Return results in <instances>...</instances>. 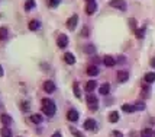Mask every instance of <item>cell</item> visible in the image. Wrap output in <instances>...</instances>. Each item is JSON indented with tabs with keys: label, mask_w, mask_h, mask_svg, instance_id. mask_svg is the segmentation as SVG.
Masks as SVG:
<instances>
[{
	"label": "cell",
	"mask_w": 155,
	"mask_h": 137,
	"mask_svg": "<svg viewBox=\"0 0 155 137\" xmlns=\"http://www.w3.org/2000/svg\"><path fill=\"white\" fill-rule=\"evenodd\" d=\"M41 107H42V112L44 114H47L48 117H52L55 114V111H57V107H55V104L51 101V99H42L41 101Z\"/></svg>",
	"instance_id": "1"
},
{
	"label": "cell",
	"mask_w": 155,
	"mask_h": 137,
	"mask_svg": "<svg viewBox=\"0 0 155 137\" xmlns=\"http://www.w3.org/2000/svg\"><path fill=\"white\" fill-rule=\"evenodd\" d=\"M110 6L115 7V9H119V10H126V2L125 0H112Z\"/></svg>",
	"instance_id": "2"
},
{
	"label": "cell",
	"mask_w": 155,
	"mask_h": 137,
	"mask_svg": "<svg viewBox=\"0 0 155 137\" xmlns=\"http://www.w3.org/2000/svg\"><path fill=\"white\" fill-rule=\"evenodd\" d=\"M57 44H58V47L60 48H65L68 45V37L64 34L58 35V38H57Z\"/></svg>",
	"instance_id": "3"
},
{
	"label": "cell",
	"mask_w": 155,
	"mask_h": 137,
	"mask_svg": "<svg viewBox=\"0 0 155 137\" xmlns=\"http://www.w3.org/2000/svg\"><path fill=\"white\" fill-rule=\"evenodd\" d=\"M87 104L90 105L91 110H96V108H97V96L93 95V93H88L87 95Z\"/></svg>",
	"instance_id": "4"
},
{
	"label": "cell",
	"mask_w": 155,
	"mask_h": 137,
	"mask_svg": "<svg viewBox=\"0 0 155 137\" xmlns=\"http://www.w3.org/2000/svg\"><path fill=\"white\" fill-rule=\"evenodd\" d=\"M96 9H97V5H96L94 0L87 2V5H86V13H87V15H93L96 12Z\"/></svg>",
	"instance_id": "5"
},
{
	"label": "cell",
	"mask_w": 155,
	"mask_h": 137,
	"mask_svg": "<svg viewBox=\"0 0 155 137\" xmlns=\"http://www.w3.org/2000/svg\"><path fill=\"white\" fill-rule=\"evenodd\" d=\"M77 22H78V16H77V15H73V16H71V18L67 21V28H68V29H71V31H73V29H75V26H77Z\"/></svg>",
	"instance_id": "6"
},
{
	"label": "cell",
	"mask_w": 155,
	"mask_h": 137,
	"mask_svg": "<svg viewBox=\"0 0 155 137\" xmlns=\"http://www.w3.org/2000/svg\"><path fill=\"white\" fill-rule=\"evenodd\" d=\"M44 90H45L47 93H52L55 90V83L51 82V80H47V82L44 83Z\"/></svg>",
	"instance_id": "7"
},
{
	"label": "cell",
	"mask_w": 155,
	"mask_h": 137,
	"mask_svg": "<svg viewBox=\"0 0 155 137\" xmlns=\"http://www.w3.org/2000/svg\"><path fill=\"white\" fill-rule=\"evenodd\" d=\"M67 120L68 121H73V123H75L77 120H78V112L75 110H70L67 112Z\"/></svg>",
	"instance_id": "8"
},
{
	"label": "cell",
	"mask_w": 155,
	"mask_h": 137,
	"mask_svg": "<svg viewBox=\"0 0 155 137\" xmlns=\"http://www.w3.org/2000/svg\"><path fill=\"white\" fill-rule=\"evenodd\" d=\"M84 128L86 130H96V121L93 118H88L84 121Z\"/></svg>",
	"instance_id": "9"
},
{
	"label": "cell",
	"mask_w": 155,
	"mask_h": 137,
	"mask_svg": "<svg viewBox=\"0 0 155 137\" xmlns=\"http://www.w3.org/2000/svg\"><path fill=\"white\" fill-rule=\"evenodd\" d=\"M103 63H104V66H107V67H113L116 64V60L112 55H106V57L103 58Z\"/></svg>",
	"instance_id": "10"
},
{
	"label": "cell",
	"mask_w": 155,
	"mask_h": 137,
	"mask_svg": "<svg viewBox=\"0 0 155 137\" xmlns=\"http://www.w3.org/2000/svg\"><path fill=\"white\" fill-rule=\"evenodd\" d=\"M96 86H97V82H96V80H88V82L86 83V90H87L88 93H91V92L96 89Z\"/></svg>",
	"instance_id": "11"
},
{
	"label": "cell",
	"mask_w": 155,
	"mask_h": 137,
	"mask_svg": "<svg viewBox=\"0 0 155 137\" xmlns=\"http://www.w3.org/2000/svg\"><path fill=\"white\" fill-rule=\"evenodd\" d=\"M129 79V73L128 72H123V70H120V72H119V73H117V80H119V82H126V80H128Z\"/></svg>",
	"instance_id": "12"
},
{
	"label": "cell",
	"mask_w": 155,
	"mask_h": 137,
	"mask_svg": "<svg viewBox=\"0 0 155 137\" xmlns=\"http://www.w3.org/2000/svg\"><path fill=\"white\" fill-rule=\"evenodd\" d=\"M64 60H65V63H67V64H74V63H75V57L71 54V53H65V54H64Z\"/></svg>",
	"instance_id": "13"
},
{
	"label": "cell",
	"mask_w": 155,
	"mask_h": 137,
	"mask_svg": "<svg viewBox=\"0 0 155 137\" xmlns=\"http://www.w3.org/2000/svg\"><path fill=\"white\" fill-rule=\"evenodd\" d=\"M87 75L88 76L99 75V67H97V66H88V67H87Z\"/></svg>",
	"instance_id": "14"
},
{
	"label": "cell",
	"mask_w": 155,
	"mask_h": 137,
	"mask_svg": "<svg viewBox=\"0 0 155 137\" xmlns=\"http://www.w3.org/2000/svg\"><path fill=\"white\" fill-rule=\"evenodd\" d=\"M28 26H29V29H31V31H36V29L41 26V22L36 21V19H34V21H29V25H28Z\"/></svg>",
	"instance_id": "15"
},
{
	"label": "cell",
	"mask_w": 155,
	"mask_h": 137,
	"mask_svg": "<svg viewBox=\"0 0 155 137\" xmlns=\"http://www.w3.org/2000/svg\"><path fill=\"white\" fill-rule=\"evenodd\" d=\"M122 111H125V112H135L136 108H135V105H129V104H125V105H122Z\"/></svg>",
	"instance_id": "16"
},
{
	"label": "cell",
	"mask_w": 155,
	"mask_h": 137,
	"mask_svg": "<svg viewBox=\"0 0 155 137\" xmlns=\"http://www.w3.org/2000/svg\"><path fill=\"white\" fill-rule=\"evenodd\" d=\"M100 93L101 95H107L109 93V90H110V85H109V83H103V85H101L100 86Z\"/></svg>",
	"instance_id": "17"
},
{
	"label": "cell",
	"mask_w": 155,
	"mask_h": 137,
	"mask_svg": "<svg viewBox=\"0 0 155 137\" xmlns=\"http://www.w3.org/2000/svg\"><path fill=\"white\" fill-rule=\"evenodd\" d=\"M0 134H2V137H12V130L9 127H3L0 130Z\"/></svg>",
	"instance_id": "18"
},
{
	"label": "cell",
	"mask_w": 155,
	"mask_h": 137,
	"mask_svg": "<svg viewBox=\"0 0 155 137\" xmlns=\"http://www.w3.org/2000/svg\"><path fill=\"white\" fill-rule=\"evenodd\" d=\"M31 121L35 124H41L42 123V117H41V114H32L31 115Z\"/></svg>",
	"instance_id": "19"
},
{
	"label": "cell",
	"mask_w": 155,
	"mask_h": 137,
	"mask_svg": "<svg viewBox=\"0 0 155 137\" xmlns=\"http://www.w3.org/2000/svg\"><path fill=\"white\" fill-rule=\"evenodd\" d=\"M0 120H2V123L5 124V127H7V125H10V124H12V118H10L9 115H6V114H3Z\"/></svg>",
	"instance_id": "20"
},
{
	"label": "cell",
	"mask_w": 155,
	"mask_h": 137,
	"mask_svg": "<svg viewBox=\"0 0 155 137\" xmlns=\"http://www.w3.org/2000/svg\"><path fill=\"white\" fill-rule=\"evenodd\" d=\"M109 121H110V123H117V121H119V114H117L116 111L110 112V115H109Z\"/></svg>",
	"instance_id": "21"
},
{
	"label": "cell",
	"mask_w": 155,
	"mask_h": 137,
	"mask_svg": "<svg viewBox=\"0 0 155 137\" xmlns=\"http://www.w3.org/2000/svg\"><path fill=\"white\" fill-rule=\"evenodd\" d=\"M152 136H154V131L151 128H143L141 131V137H152Z\"/></svg>",
	"instance_id": "22"
},
{
	"label": "cell",
	"mask_w": 155,
	"mask_h": 137,
	"mask_svg": "<svg viewBox=\"0 0 155 137\" xmlns=\"http://www.w3.org/2000/svg\"><path fill=\"white\" fill-rule=\"evenodd\" d=\"M84 51H86L87 54H94V53H96V47L93 45V44H88V45H86Z\"/></svg>",
	"instance_id": "23"
},
{
	"label": "cell",
	"mask_w": 155,
	"mask_h": 137,
	"mask_svg": "<svg viewBox=\"0 0 155 137\" xmlns=\"http://www.w3.org/2000/svg\"><path fill=\"white\" fill-rule=\"evenodd\" d=\"M143 79H145V82H148V83L155 82V73H147Z\"/></svg>",
	"instance_id": "24"
},
{
	"label": "cell",
	"mask_w": 155,
	"mask_h": 137,
	"mask_svg": "<svg viewBox=\"0 0 155 137\" xmlns=\"http://www.w3.org/2000/svg\"><path fill=\"white\" fill-rule=\"evenodd\" d=\"M25 9H26V10H32V9H35V2L34 0H26V2H25Z\"/></svg>",
	"instance_id": "25"
},
{
	"label": "cell",
	"mask_w": 155,
	"mask_h": 137,
	"mask_svg": "<svg viewBox=\"0 0 155 137\" xmlns=\"http://www.w3.org/2000/svg\"><path fill=\"white\" fill-rule=\"evenodd\" d=\"M135 35H136V38H143V35H145V26L143 28H139V29H136L135 31Z\"/></svg>",
	"instance_id": "26"
},
{
	"label": "cell",
	"mask_w": 155,
	"mask_h": 137,
	"mask_svg": "<svg viewBox=\"0 0 155 137\" xmlns=\"http://www.w3.org/2000/svg\"><path fill=\"white\" fill-rule=\"evenodd\" d=\"M7 38V28L2 26L0 28V40H6Z\"/></svg>",
	"instance_id": "27"
},
{
	"label": "cell",
	"mask_w": 155,
	"mask_h": 137,
	"mask_svg": "<svg viewBox=\"0 0 155 137\" xmlns=\"http://www.w3.org/2000/svg\"><path fill=\"white\" fill-rule=\"evenodd\" d=\"M71 133H73L75 137H84V134H83V133H80L78 130H75V128H73V127H71Z\"/></svg>",
	"instance_id": "28"
},
{
	"label": "cell",
	"mask_w": 155,
	"mask_h": 137,
	"mask_svg": "<svg viewBox=\"0 0 155 137\" xmlns=\"http://www.w3.org/2000/svg\"><path fill=\"white\" fill-rule=\"evenodd\" d=\"M74 95L77 98H80V88H78V83H74Z\"/></svg>",
	"instance_id": "29"
},
{
	"label": "cell",
	"mask_w": 155,
	"mask_h": 137,
	"mask_svg": "<svg viewBox=\"0 0 155 137\" xmlns=\"http://www.w3.org/2000/svg\"><path fill=\"white\" fill-rule=\"evenodd\" d=\"M60 2H61V0H49L48 3H49V6H51V7H57L58 5H60Z\"/></svg>",
	"instance_id": "30"
},
{
	"label": "cell",
	"mask_w": 155,
	"mask_h": 137,
	"mask_svg": "<svg viewBox=\"0 0 155 137\" xmlns=\"http://www.w3.org/2000/svg\"><path fill=\"white\" fill-rule=\"evenodd\" d=\"M135 108H136V110H139V111L145 110V104H143V102H136L135 104Z\"/></svg>",
	"instance_id": "31"
},
{
	"label": "cell",
	"mask_w": 155,
	"mask_h": 137,
	"mask_svg": "<svg viewBox=\"0 0 155 137\" xmlns=\"http://www.w3.org/2000/svg\"><path fill=\"white\" fill-rule=\"evenodd\" d=\"M129 25H130V28H134V31H136V21L135 19H129Z\"/></svg>",
	"instance_id": "32"
},
{
	"label": "cell",
	"mask_w": 155,
	"mask_h": 137,
	"mask_svg": "<svg viewBox=\"0 0 155 137\" xmlns=\"http://www.w3.org/2000/svg\"><path fill=\"white\" fill-rule=\"evenodd\" d=\"M112 137H123V134H122L120 131H113V133H112Z\"/></svg>",
	"instance_id": "33"
},
{
	"label": "cell",
	"mask_w": 155,
	"mask_h": 137,
	"mask_svg": "<svg viewBox=\"0 0 155 137\" xmlns=\"http://www.w3.org/2000/svg\"><path fill=\"white\" fill-rule=\"evenodd\" d=\"M81 35H83V37H86V35H88V29L86 26L83 28V32H81Z\"/></svg>",
	"instance_id": "34"
},
{
	"label": "cell",
	"mask_w": 155,
	"mask_h": 137,
	"mask_svg": "<svg viewBox=\"0 0 155 137\" xmlns=\"http://www.w3.org/2000/svg\"><path fill=\"white\" fill-rule=\"evenodd\" d=\"M22 108H23V111L28 110V102L26 101H23V102H22Z\"/></svg>",
	"instance_id": "35"
},
{
	"label": "cell",
	"mask_w": 155,
	"mask_h": 137,
	"mask_svg": "<svg viewBox=\"0 0 155 137\" xmlns=\"http://www.w3.org/2000/svg\"><path fill=\"white\" fill-rule=\"evenodd\" d=\"M151 66H152V67L155 68V57H154V58H152V60H151Z\"/></svg>",
	"instance_id": "36"
},
{
	"label": "cell",
	"mask_w": 155,
	"mask_h": 137,
	"mask_svg": "<svg viewBox=\"0 0 155 137\" xmlns=\"http://www.w3.org/2000/svg\"><path fill=\"white\" fill-rule=\"evenodd\" d=\"M52 137H61V133H55V134H54Z\"/></svg>",
	"instance_id": "37"
},
{
	"label": "cell",
	"mask_w": 155,
	"mask_h": 137,
	"mask_svg": "<svg viewBox=\"0 0 155 137\" xmlns=\"http://www.w3.org/2000/svg\"><path fill=\"white\" fill-rule=\"evenodd\" d=\"M0 76H3V68H2V66H0Z\"/></svg>",
	"instance_id": "38"
},
{
	"label": "cell",
	"mask_w": 155,
	"mask_h": 137,
	"mask_svg": "<svg viewBox=\"0 0 155 137\" xmlns=\"http://www.w3.org/2000/svg\"><path fill=\"white\" fill-rule=\"evenodd\" d=\"M86 2H91V0H86Z\"/></svg>",
	"instance_id": "39"
},
{
	"label": "cell",
	"mask_w": 155,
	"mask_h": 137,
	"mask_svg": "<svg viewBox=\"0 0 155 137\" xmlns=\"http://www.w3.org/2000/svg\"><path fill=\"white\" fill-rule=\"evenodd\" d=\"M154 134H155V133H154Z\"/></svg>",
	"instance_id": "40"
}]
</instances>
